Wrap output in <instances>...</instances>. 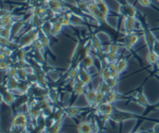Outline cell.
Masks as SVG:
<instances>
[{
    "label": "cell",
    "instance_id": "obj_1",
    "mask_svg": "<svg viewBox=\"0 0 159 133\" xmlns=\"http://www.w3.org/2000/svg\"><path fill=\"white\" fill-rule=\"evenodd\" d=\"M39 38V34H38L37 30H31L28 33H25V35H22L18 40V46L19 48H25L28 46L32 45L36 40Z\"/></svg>",
    "mask_w": 159,
    "mask_h": 133
},
{
    "label": "cell",
    "instance_id": "obj_2",
    "mask_svg": "<svg viewBox=\"0 0 159 133\" xmlns=\"http://www.w3.org/2000/svg\"><path fill=\"white\" fill-rule=\"evenodd\" d=\"M97 110L99 111V113L103 116H111L114 114V106L112 103H109V102H102L99 106H97Z\"/></svg>",
    "mask_w": 159,
    "mask_h": 133
},
{
    "label": "cell",
    "instance_id": "obj_3",
    "mask_svg": "<svg viewBox=\"0 0 159 133\" xmlns=\"http://www.w3.org/2000/svg\"><path fill=\"white\" fill-rule=\"evenodd\" d=\"M13 127H19L25 129L28 126V117L25 113H18L12 121Z\"/></svg>",
    "mask_w": 159,
    "mask_h": 133
},
{
    "label": "cell",
    "instance_id": "obj_4",
    "mask_svg": "<svg viewBox=\"0 0 159 133\" xmlns=\"http://www.w3.org/2000/svg\"><path fill=\"white\" fill-rule=\"evenodd\" d=\"M136 25H137V19H136V16L133 17H124V20H123V28L125 30V33L126 34H129V33L134 32Z\"/></svg>",
    "mask_w": 159,
    "mask_h": 133
},
{
    "label": "cell",
    "instance_id": "obj_5",
    "mask_svg": "<svg viewBox=\"0 0 159 133\" xmlns=\"http://www.w3.org/2000/svg\"><path fill=\"white\" fill-rule=\"evenodd\" d=\"M16 100V98H15V95L12 93L10 89H2V101L4 102V103H7V106H11L13 104Z\"/></svg>",
    "mask_w": 159,
    "mask_h": 133
},
{
    "label": "cell",
    "instance_id": "obj_6",
    "mask_svg": "<svg viewBox=\"0 0 159 133\" xmlns=\"http://www.w3.org/2000/svg\"><path fill=\"white\" fill-rule=\"evenodd\" d=\"M119 13H123L124 17H135L136 16V7L130 3H126L124 7H120Z\"/></svg>",
    "mask_w": 159,
    "mask_h": 133
},
{
    "label": "cell",
    "instance_id": "obj_7",
    "mask_svg": "<svg viewBox=\"0 0 159 133\" xmlns=\"http://www.w3.org/2000/svg\"><path fill=\"white\" fill-rule=\"evenodd\" d=\"M79 80L82 81L85 85H88L92 80V76H91V74L88 73V70H87L86 68H82V69H80Z\"/></svg>",
    "mask_w": 159,
    "mask_h": 133
},
{
    "label": "cell",
    "instance_id": "obj_8",
    "mask_svg": "<svg viewBox=\"0 0 159 133\" xmlns=\"http://www.w3.org/2000/svg\"><path fill=\"white\" fill-rule=\"evenodd\" d=\"M92 130H93V125L90 121H81L78 126L79 133H92Z\"/></svg>",
    "mask_w": 159,
    "mask_h": 133
},
{
    "label": "cell",
    "instance_id": "obj_9",
    "mask_svg": "<svg viewBox=\"0 0 159 133\" xmlns=\"http://www.w3.org/2000/svg\"><path fill=\"white\" fill-rule=\"evenodd\" d=\"M97 91H98V89L90 88L87 92H85V98H86L87 102L89 103V106H91V107H96Z\"/></svg>",
    "mask_w": 159,
    "mask_h": 133
},
{
    "label": "cell",
    "instance_id": "obj_10",
    "mask_svg": "<svg viewBox=\"0 0 159 133\" xmlns=\"http://www.w3.org/2000/svg\"><path fill=\"white\" fill-rule=\"evenodd\" d=\"M29 114H30V116H31V118H32V119L39 118V117L43 115V109H42V107L39 106V103L31 107L30 111H29Z\"/></svg>",
    "mask_w": 159,
    "mask_h": 133
},
{
    "label": "cell",
    "instance_id": "obj_11",
    "mask_svg": "<svg viewBox=\"0 0 159 133\" xmlns=\"http://www.w3.org/2000/svg\"><path fill=\"white\" fill-rule=\"evenodd\" d=\"M47 6L48 7H49V10L50 11H52V12H54V13H61V2L58 1V0H48V2H47Z\"/></svg>",
    "mask_w": 159,
    "mask_h": 133
},
{
    "label": "cell",
    "instance_id": "obj_12",
    "mask_svg": "<svg viewBox=\"0 0 159 133\" xmlns=\"http://www.w3.org/2000/svg\"><path fill=\"white\" fill-rule=\"evenodd\" d=\"M13 17L14 16H13L12 14H7L6 16H1V27L12 29L13 25H14V22H15Z\"/></svg>",
    "mask_w": 159,
    "mask_h": 133
},
{
    "label": "cell",
    "instance_id": "obj_13",
    "mask_svg": "<svg viewBox=\"0 0 159 133\" xmlns=\"http://www.w3.org/2000/svg\"><path fill=\"white\" fill-rule=\"evenodd\" d=\"M147 62L150 64V65H155L159 62V55L155 51L153 50H148V55H147Z\"/></svg>",
    "mask_w": 159,
    "mask_h": 133
},
{
    "label": "cell",
    "instance_id": "obj_14",
    "mask_svg": "<svg viewBox=\"0 0 159 133\" xmlns=\"http://www.w3.org/2000/svg\"><path fill=\"white\" fill-rule=\"evenodd\" d=\"M85 84H84L82 81H78L73 86V94L75 96H81L83 94H85Z\"/></svg>",
    "mask_w": 159,
    "mask_h": 133
},
{
    "label": "cell",
    "instance_id": "obj_15",
    "mask_svg": "<svg viewBox=\"0 0 159 133\" xmlns=\"http://www.w3.org/2000/svg\"><path fill=\"white\" fill-rule=\"evenodd\" d=\"M63 27L64 26L61 25V22L60 21V20H56V21H54L52 24L50 35H52V36H56V35H58L61 32V30H63Z\"/></svg>",
    "mask_w": 159,
    "mask_h": 133
},
{
    "label": "cell",
    "instance_id": "obj_16",
    "mask_svg": "<svg viewBox=\"0 0 159 133\" xmlns=\"http://www.w3.org/2000/svg\"><path fill=\"white\" fill-rule=\"evenodd\" d=\"M82 65H83V68H91L94 66V58L92 57L91 55H88L86 57H84V59L82 60Z\"/></svg>",
    "mask_w": 159,
    "mask_h": 133
},
{
    "label": "cell",
    "instance_id": "obj_17",
    "mask_svg": "<svg viewBox=\"0 0 159 133\" xmlns=\"http://www.w3.org/2000/svg\"><path fill=\"white\" fill-rule=\"evenodd\" d=\"M43 19L38 15H32L31 16V25L34 28H38V27H43Z\"/></svg>",
    "mask_w": 159,
    "mask_h": 133
},
{
    "label": "cell",
    "instance_id": "obj_18",
    "mask_svg": "<svg viewBox=\"0 0 159 133\" xmlns=\"http://www.w3.org/2000/svg\"><path fill=\"white\" fill-rule=\"evenodd\" d=\"M100 76H101V78H102V81H107V80H109L110 78H112V77H111V71H110V69L107 67V66L101 68Z\"/></svg>",
    "mask_w": 159,
    "mask_h": 133
},
{
    "label": "cell",
    "instance_id": "obj_19",
    "mask_svg": "<svg viewBox=\"0 0 159 133\" xmlns=\"http://www.w3.org/2000/svg\"><path fill=\"white\" fill-rule=\"evenodd\" d=\"M119 98V95L115 91H110L106 94L105 96V101L104 102H109V103H114L115 101H117V99Z\"/></svg>",
    "mask_w": 159,
    "mask_h": 133
},
{
    "label": "cell",
    "instance_id": "obj_20",
    "mask_svg": "<svg viewBox=\"0 0 159 133\" xmlns=\"http://www.w3.org/2000/svg\"><path fill=\"white\" fill-rule=\"evenodd\" d=\"M117 65H118V71H119L120 74H122L126 70L127 66H129V61H127L126 59H120L117 62Z\"/></svg>",
    "mask_w": 159,
    "mask_h": 133
},
{
    "label": "cell",
    "instance_id": "obj_21",
    "mask_svg": "<svg viewBox=\"0 0 159 133\" xmlns=\"http://www.w3.org/2000/svg\"><path fill=\"white\" fill-rule=\"evenodd\" d=\"M66 115H68L69 117H75V116H79L81 114V110L76 107H69V108L66 109Z\"/></svg>",
    "mask_w": 159,
    "mask_h": 133
},
{
    "label": "cell",
    "instance_id": "obj_22",
    "mask_svg": "<svg viewBox=\"0 0 159 133\" xmlns=\"http://www.w3.org/2000/svg\"><path fill=\"white\" fill-rule=\"evenodd\" d=\"M18 81H17V78H7V88L12 91V89H16L18 88Z\"/></svg>",
    "mask_w": 159,
    "mask_h": 133
},
{
    "label": "cell",
    "instance_id": "obj_23",
    "mask_svg": "<svg viewBox=\"0 0 159 133\" xmlns=\"http://www.w3.org/2000/svg\"><path fill=\"white\" fill-rule=\"evenodd\" d=\"M61 125H63V121H54V124L51 127L48 128V132L49 133H60L61 129Z\"/></svg>",
    "mask_w": 159,
    "mask_h": 133
},
{
    "label": "cell",
    "instance_id": "obj_24",
    "mask_svg": "<svg viewBox=\"0 0 159 133\" xmlns=\"http://www.w3.org/2000/svg\"><path fill=\"white\" fill-rule=\"evenodd\" d=\"M70 20H71V25L73 26H84V19L81 16H78V15L72 14Z\"/></svg>",
    "mask_w": 159,
    "mask_h": 133
},
{
    "label": "cell",
    "instance_id": "obj_25",
    "mask_svg": "<svg viewBox=\"0 0 159 133\" xmlns=\"http://www.w3.org/2000/svg\"><path fill=\"white\" fill-rule=\"evenodd\" d=\"M7 78H17V74H18V67L15 66H11L7 71H6Z\"/></svg>",
    "mask_w": 159,
    "mask_h": 133
},
{
    "label": "cell",
    "instance_id": "obj_26",
    "mask_svg": "<svg viewBox=\"0 0 159 133\" xmlns=\"http://www.w3.org/2000/svg\"><path fill=\"white\" fill-rule=\"evenodd\" d=\"M105 96H106V94L104 93V92L100 91L98 89L97 91V98H96V107L99 106L100 103H102V102L105 101Z\"/></svg>",
    "mask_w": 159,
    "mask_h": 133
},
{
    "label": "cell",
    "instance_id": "obj_27",
    "mask_svg": "<svg viewBox=\"0 0 159 133\" xmlns=\"http://www.w3.org/2000/svg\"><path fill=\"white\" fill-rule=\"evenodd\" d=\"M139 38H140V35L138 34V33H135V32L129 33V36H127V40L132 43L133 46H135L138 42H139Z\"/></svg>",
    "mask_w": 159,
    "mask_h": 133
},
{
    "label": "cell",
    "instance_id": "obj_28",
    "mask_svg": "<svg viewBox=\"0 0 159 133\" xmlns=\"http://www.w3.org/2000/svg\"><path fill=\"white\" fill-rule=\"evenodd\" d=\"M24 27V22L22 21H16L14 22V25H13L12 27V35H16L17 33H19L20 29Z\"/></svg>",
    "mask_w": 159,
    "mask_h": 133
},
{
    "label": "cell",
    "instance_id": "obj_29",
    "mask_svg": "<svg viewBox=\"0 0 159 133\" xmlns=\"http://www.w3.org/2000/svg\"><path fill=\"white\" fill-rule=\"evenodd\" d=\"M98 7H99V9H100V11H101L102 14H104L105 16H107V15H108L109 7H108V6H107V4L105 3L104 1H102V2H100V3H98Z\"/></svg>",
    "mask_w": 159,
    "mask_h": 133
},
{
    "label": "cell",
    "instance_id": "obj_30",
    "mask_svg": "<svg viewBox=\"0 0 159 133\" xmlns=\"http://www.w3.org/2000/svg\"><path fill=\"white\" fill-rule=\"evenodd\" d=\"M32 48H33V50H35V51H42L45 49V46H43V44L42 43V40H36L34 43L32 44Z\"/></svg>",
    "mask_w": 159,
    "mask_h": 133
},
{
    "label": "cell",
    "instance_id": "obj_31",
    "mask_svg": "<svg viewBox=\"0 0 159 133\" xmlns=\"http://www.w3.org/2000/svg\"><path fill=\"white\" fill-rule=\"evenodd\" d=\"M137 102L140 104V106H142V107H147L148 104V101L147 97H145V95L143 93H141V94H139V95H138Z\"/></svg>",
    "mask_w": 159,
    "mask_h": 133
},
{
    "label": "cell",
    "instance_id": "obj_32",
    "mask_svg": "<svg viewBox=\"0 0 159 133\" xmlns=\"http://www.w3.org/2000/svg\"><path fill=\"white\" fill-rule=\"evenodd\" d=\"M28 74L25 73V68H18V74H17V78L20 81H27L28 80Z\"/></svg>",
    "mask_w": 159,
    "mask_h": 133
},
{
    "label": "cell",
    "instance_id": "obj_33",
    "mask_svg": "<svg viewBox=\"0 0 159 133\" xmlns=\"http://www.w3.org/2000/svg\"><path fill=\"white\" fill-rule=\"evenodd\" d=\"M98 89H100V91H102V92H104L105 94H107L108 92L111 91V88H110L108 84H107L106 81H102V83L99 85Z\"/></svg>",
    "mask_w": 159,
    "mask_h": 133
},
{
    "label": "cell",
    "instance_id": "obj_34",
    "mask_svg": "<svg viewBox=\"0 0 159 133\" xmlns=\"http://www.w3.org/2000/svg\"><path fill=\"white\" fill-rule=\"evenodd\" d=\"M76 7H78L80 10H82V11L88 12V2L84 1V0H79V1L76 2Z\"/></svg>",
    "mask_w": 159,
    "mask_h": 133
},
{
    "label": "cell",
    "instance_id": "obj_35",
    "mask_svg": "<svg viewBox=\"0 0 159 133\" xmlns=\"http://www.w3.org/2000/svg\"><path fill=\"white\" fill-rule=\"evenodd\" d=\"M1 37H6V38H10L12 35V29L10 28H4V27H1Z\"/></svg>",
    "mask_w": 159,
    "mask_h": 133
},
{
    "label": "cell",
    "instance_id": "obj_36",
    "mask_svg": "<svg viewBox=\"0 0 159 133\" xmlns=\"http://www.w3.org/2000/svg\"><path fill=\"white\" fill-rule=\"evenodd\" d=\"M18 89L20 92H21L22 94H27L28 92H29V89H30V85L29 84H27V83H19V85H18Z\"/></svg>",
    "mask_w": 159,
    "mask_h": 133
},
{
    "label": "cell",
    "instance_id": "obj_37",
    "mask_svg": "<svg viewBox=\"0 0 159 133\" xmlns=\"http://www.w3.org/2000/svg\"><path fill=\"white\" fill-rule=\"evenodd\" d=\"M79 74H80V70H79V68H72V69H70L69 70V73H68V77L70 79H75L76 77H79Z\"/></svg>",
    "mask_w": 159,
    "mask_h": 133
},
{
    "label": "cell",
    "instance_id": "obj_38",
    "mask_svg": "<svg viewBox=\"0 0 159 133\" xmlns=\"http://www.w3.org/2000/svg\"><path fill=\"white\" fill-rule=\"evenodd\" d=\"M60 21L61 22V25H63L64 27H69V26H71V20H70V18H68V17H66L65 15L61 17Z\"/></svg>",
    "mask_w": 159,
    "mask_h": 133
},
{
    "label": "cell",
    "instance_id": "obj_39",
    "mask_svg": "<svg viewBox=\"0 0 159 133\" xmlns=\"http://www.w3.org/2000/svg\"><path fill=\"white\" fill-rule=\"evenodd\" d=\"M25 48H19L17 52V60H25Z\"/></svg>",
    "mask_w": 159,
    "mask_h": 133
},
{
    "label": "cell",
    "instance_id": "obj_40",
    "mask_svg": "<svg viewBox=\"0 0 159 133\" xmlns=\"http://www.w3.org/2000/svg\"><path fill=\"white\" fill-rule=\"evenodd\" d=\"M119 51V44L117 43H111L109 45V52H115V53H118Z\"/></svg>",
    "mask_w": 159,
    "mask_h": 133
},
{
    "label": "cell",
    "instance_id": "obj_41",
    "mask_svg": "<svg viewBox=\"0 0 159 133\" xmlns=\"http://www.w3.org/2000/svg\"><path fill=\"white\" fill-rule=\"evenodd\" d=\"M40 40H42V43L43 44V46L45 47H48L49 46V44H50V40H49V36H48L47 34H43L42 37L39 38Z\"/></svg>",
    "mask_w": 159,
    "mask_h": 133
},
{
    "label": "cell",
    "instance_id": "obj_42",
    "mask_svg": "<svg viewBox=\"0 0 159 133\" xmlns=\"http://www.w3.org/2000/svg\"><path fill=\"white\" fill-rule=\"evenodd\" d=\"M10 67H11V66H10V63L7 62V61H6V60L1 61V64H0V68H1L2 71H7Z\"/></svg>",
    "mask_w": 159,
    "mask_h": 133
},
{
    "label": "cell",
    "instance_id": "obj_43",
    "mask_svg": "<svg viewBox=\"0 0 159 133\" xmlns=\"http://www.w3.org/2000/svg\"><path fill=\"white\" fill-rule=\"evenodd\" d=\"M107 84L110 86L111 88H116L117 86V84H118V79H115V78H110L109 80H107L106 81Z\"/></svg>",
    "mask_w": 159,
    "mask_h": 133
},
{
    "label": "cell",
    "instance_id": "obj_44",
    "mask_svg": "<svg viewBox=\"0 0 159 133\" xmlns=\"http://www.w3.org/2000/svg\"><path fill=\"white\" fill-rule=\"evenodd\" d=\"M139 3L144 7H150L152 6V0H138Z\"/></svg>",
    "mask_w": 159,
    "mask_h": 133
},
{
    "label": "cell",
    "instance_id": "obj_45",
    "mask_svg": "<svg viewBox=\"0 0 159 133\" xmlns=\"http://www.w3.org/2000/svg\"><path fill=\"white\" fill-rule=\"evenodd\" d=\"M11 42H10V38L1 37V47H9Z\"/></svg>",
    "mask_w": 159,
    "mask_h": 133
},
{
    "label": "cell",
    "instance_id": "obj_46",
    "mask_svg": "<svg viewBox=\"0 0 159 133\" xmlns=\"http://www.w3.org/2000/svg\"><path fill=\"white\" fill-rule=\"evenodd\" d=\"M25 73L28 74L29 76H31V75H34V68L33 67H31V66H27V67L25 68Z\"/></svg>",
    "mask_w": 159,
    "mask_h": 133
},
{
    "label": "cell",
    "instance_id": "obj_47",
    "mask_svg": "<svg viewBox=\"0 0 159 133\" xmlns=\"http://www.w3.org/2000/svg\"><path fill=\"white\" fill-rule=\"evenodd\" d=\"M152 50L155 51V52L159 55V42H158V40H156V42H155V44H154Z\"/></svg>",
    "mask_w": 159,
    "mask_h": 133
},
{
    "label": "cell",
    "instance_id": "obj_48",
    "mask_svg": "<svg viewBox=\"0 0 159 133\" xmlns=\"http://www.w3.org/2000/svg\"><path fill=\"white\" fill-rule=\"evenodd\" d=\"M153 131H154V133H159V124H157V125H155V126H154Z\"/></svg>",
    "mask_w": 159,
    "mask_h": 133
},
{
    "label": "cell",
    "instance_id": "obj_49",
    "mask_svg": "<svg viewBox=\"0 0 159 133\" xmlns=\"http://www.w3.org/2000/svg\"><path fill=\"white\" fill-rule=\"evenodd\" d=\"M90 1H92V2H94V3H97V4H98V3H100V2H102V1H103V0H90Z\"/></svg>",
    "mask_w": 159,
    "mask_h": 133
},
{
    "label": "cell",
    "instance_id": "obj_50",
    "mask_svg": "<svg viewBox=\"0 0 159 133\" xmlns=\"http://www.w3.org/2000/svg\"><path fill=\"white\" fill-rule=\"evenodd\" d=\"M133 133H142V132H133Z\"/></svg>",
    "mask_w": 159,
    "mask_h": 133
},
{
    "label": "cell",
    "instance_id": "obj_51",
    "mask_svg": "<svg viewBox=\"0 0 159 133\" xmlns=\"http://www.w3.org/2000/svg\"><path fill=\"white\" fill-rule=\"evenodd\" d=\"M158 1H159V0H158Z\"/></svg>",
    "mask_w": 159,
    "mask_h": 133
}]
</instances>
